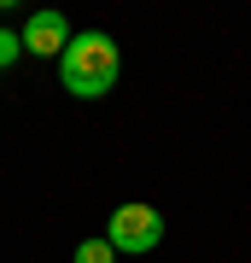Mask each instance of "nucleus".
Instances as JSON below:
<instances>
[{
  "mask_svg": "<svg viewBox=\"0 0 251 263\" xmlns=\"http://www.w3.org/2000/svg\"><path fill=\"white\" fill-rule=\"evenodd\" d=\"M18 59H24V35L18 29H0V70H12Z\"/></svg>",
  "mask_w": 251,
  "mask_h": 263,
  "instance_id": "39448f33",
  "label": "nucleus"
},
{
  "mask_svg": "<svg viewBox=\"0 0 251 263\" xmlns=\"http://www.w3.org/2000/svg\"><path fill=\"white\" fill-rule=\"evenodd\" d=\"M70 263H117V252H111V240H82V246H76V252H70Z\"/></svg>",
  "mask_w": 251,
  "mask_h": 263,
  "instance_id": "20e7f679",
  "label": "nucleus"
},
{
  "mask_svg": "<svg viewBox=\"0 0 251 263\" xmlns=\"http://www.w3.org/2000/svg\"><path fill=\"white\" fill-rule=\"evenodd\" d=\"M24 35V53H35V59H65L70 47V24H65V12H29V24L18 29Z\"/></svg>",
  "mask_w": 251,
  "mask_h": 263,
  "instance_id": "7ed1b4c3",
  "label": "nucleus"
},
{
  "mask_svg": "<svg viewBox=\"0 0 251 263\" xmlns=\"http://www.w3.org/2000/svg\"><path fill=\"white\" fill-rule=\"evenodd\" d=\"M117 70H123V59H117V41L105 35V29L76 35L65 47V59H59V82H65V94H76V100H105L117 88Z\"/></svg>",
  "mask_w": 251,
  "mask_h": 263,
  "instance_id": "f257e3e1",
  "label": "nucleus"
},
{
  "mask_svg": "<svg viewBox=\"0 0 251 263\" xmlns=\"http://www.w3.org/2000/svg\"><path fill=\"white\" fill-rule=\"evenodd\" d=\"M105 240H111V252H129V257H146L164 246V216L152 205H117L111 222H105Z\"/></svg>",
  "mask_w": 251,
  "mask_h": 263,
  "instance_id": "f03ea898",
  "label": "nucleus"
}]
</instances>
